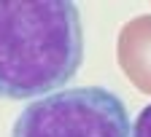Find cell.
<instances>
[{"label": "cell", "mask_w": 151, "mask_h": 137, "mask_svg": "<svg viewBox=\"0 0 151 137\" xmlns=\"http://www.w3.org/2000/svg\"><path fill=\"white\" fill-rule=\"evenodd\" d=\"M11 137H129V116L105 86H76L32 100Z\"/></svg>", "instance_id": "obj_2"}, {"label": "cell", "mask_w": 151, "mask_h": 137, "mask_svg": "<svg viewBox=\"0 0 151 137\" xmlns=\"http://www.w3.org/2000/svg\"><path fill=\"white\" fill-rule=\"evenodd\" d=\"M116 59L132 86L151 94V14L135 16L122 27L116 41Z\"/></svg>", "instance_id": "obj_3"}, {"label": "cell", "mask_w": 151, "mask_h": 137, "mask_svg": "<svg viewBox=\"0 0 151 137\" xmlns=\"http://www.w3.org/2000/svg\"><path fill=\"white\" fill-rule=\"evenodd\" d=\"M84 62L70 0H0V100H35L65 86Z\"/></svg>", "instance_id": "obj_1"}, {"label": "cell", "mask_w": 151, "mask_h": 137, "mask_svg": "<svg viewBox=\"0 0 151 137\" xmlns=\"http://www.w3.org/2000/svg\"><path fill=\"white\" fill-rule=\"evenodd\" d=\"M132 137H151V105H146V108L140 110V116L135 118Z\"/></svg>", "instance_id": "obj_4"}]
</instances>
